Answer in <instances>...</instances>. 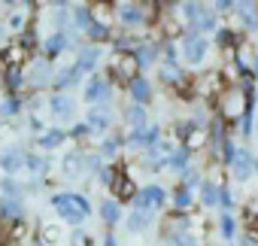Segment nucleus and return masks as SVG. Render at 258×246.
Segmentation results:
<instances>
[{
    "label": "nucleus",
    "mask_w": 258,
    "mask_h": 246,
    "mask_svg": "<svg viewBox=\"0 0 258 246\" xmlns=\"http://www.w3.org/2000/svg\"><path fill=\"white\" fill-rule=\"evenodd\" d=\"M143 118H146V112H143V106H131L127 109V121H131V125H143Z\"/></svg>",
    "instance_id": "393cba45"
},
{
    "label": "nucleus",
    "mask_w": 258,
    "mask_h": 246,
    "mask_svg": "<svg viewBox=\"0 0 258 246\" xmlns=\"http://www.w3.org/2000/svg\"><path fill=\"white\" fill-rule=\"evenodd\" d=\"M237 10H240V22H243L246 28H255V25H258V16H255V4H240Z\"/></svg>",
    "instance_id": "4468645a"
},
{
    "label": "nucleus",
    "mask_w": 258,
    "mask_h": 246,
    "mask_svg": "<svg viewBox=\"0 0 258 246\" xmlns=\"http://www.w3.org/2000/svg\"><path fill=\"white\" fill-rule=\"evenodd\" d=\"M240 128H243V134L249 137V131H252V112H249V109L240 115Z\"/></svg>",
    "instance_id": "473e14b6"
},
{
    "label": "nucleus",
    "mask_w": 258,
    "mask_h": 246,
    "mask_svg": "<svg viewBox=\"0 0 258 246\" xmlns=\"http://www.w3.org/2000/svg\"><path fill=\"white\" fill-rule=\"evenodd\" d=\"M201 143H204V134H191L188 137V146H201Z\"/></svg>",
    "instance_id": "4c0bfd02"
},
{
    "label": "nucleus",
    "mask_w": 258,
    "mask_h": 246,
    "mask_svg": "<svg viewBox=\"0 0 258 246\" xmlns=\"http://www.w3.org/2000/svg\"><path fill=\"white\" fill-rule=\"evenodd\" d=\"M88 34H91L94 40H103V37H106V28L97 25V22H88Z\"/></svg>",
    "instance_id": "c85d7f7f"
},
{
    "label": "nucleus",
    "mask_w": 258,
    "mask_h": 246,
    "mask_svg": "<svg viewBox=\"0 0 258 246\" xmlns=\"http://www.w3.org/2000/svg\"><path fill=\"white\" fill-rule=\"evenodd\" d=\"M131 97L137 100V106L143 100H149V82L146 79H131Z\"/></svg>",
    "instance_id": "ddd939ff"
},
{
    "label": "nucleus",
    "mask_w": 258,
    "mask_h": 246,
    "mask_svg": "<svg viewBox=\"0 0 258 246\" xmlns=\"http://www.w3.org/2000/svg\"><path fill=\"white\" fill-rule=\"evenodd\" d=\"M97 58H100V52H97V49H85V52L79 55V64H76V73H82V70H91Z\"/></svg>",
    "instance_id": "2eb2a0df"
},
{
    "label": "nucleus",
    "mask_w": 258,
    "mask_h": 246,
    "mask_svg": "<svg viewBox=\"0 0 258 246\" xmlns=\"http://www.w3.org/2000/svg\"><path fill=\"white\" fill-rule=\"evenodd\" d=\"M146 225H149V213H143V210H137L131 219H127V228H131V231H140Z\"/></svg>",
    "instance_id": "6ab92c4d"
},
{
    "label": "nucleus",
    "mask_w": 258,
    "mask_h": 246,
    "mask_svg": "<svg viewBox=\"0 0 258 246\" xmlns=\"http://www.w3.org/2000/svg\"><path fill=\"white\" fill-rule=\"evenodd\" d=\"M112 189H115L118 198H134V182L127 179L124 173H115V176H112Z\"/></svg>",
    "instance_id": "9b49d317"
},
{
    "label": "nucleus",
    "mask_w": 258,
    "mask_h": 246,
    "mask_svg": "<svg viewBox=\"0 0 258 246\" xmlns=\"http://www.w3.org/2000/svg\"><path fill=\"white\" fill-rule=\"evenodd\" d=\"M64 46H67V40H64L61 34H55V37H49V43H46V52H49V55H55V52H61Z\"/></svg>",
    "instance_id": "b1692460"
},
{
    "label": "nucleus",
    "mask_w": 258,
    "mask_h": 246,
    "mask_svg": "<svg viewBox=\"0 0 258 246\" xmlns=\"http://www.w3.org/2000/svg\"><path fill=\"white\" fill-rule=\"evenodd\" d=\"M100 216H103V222H118V204L115 201H103L100 204Z\"/></svg>",
    "instance_id": "a211bd4d"
},
{
    "label": "nucleus",
    "mask_w": 258,
    "mask_h": 246,
    "mask_svg": "<svg viewBox=\"0 0 258 246\" xmlns=\"http://www.w3.org/2000/svg\"><path fill=\"white\" fill-rule=\"evenodd\" d=\"M34 246H43V243H34Z\"/></svg>",
    "instance_id": "37998d69"
},
{
    "label": "nucleus",
    "mask_w": 258,
    "mask_h": 246,
    "mask_svg": "<svg viewBox=\"0 0 258 246\" xmlns=\"http://www.w3.org/2000/svg\"><path fill=\"white\" fill-rule=\"evenodd\" d=\"M0 161H4V167H7V170H19V167L25 164V152H22V149H16V146H10V149H4Z\"/></svg>",
    "instance_id": "6e6552de"
},
{
    "label": "nucleus",
    "mask_w": 258,
    "mask_h": 246,
    "mask_svg": "<svg viewBox=\"0 0 258 246\" xmlns=\"http://www.w3.org/2000/svg\"><path fill=\"white\" fill-rule=\"evenodd\" d=\"M198 88H201L204 94H213V91L222 88V76H219V73H210V76H204V79L198 82Z\"/></svg>",
    "instance_id": "dca6fc26"
},
{
    "label": "nucleus",
    "mask_w": 258,
    "mask_h": 246,
    "mask_svg": "<svg viewBox=\"0 0 258 246\" xmlns=\"http://www.w3.org/2000/svg\"><path fill=\"white\" fill-rule=\"evenodd\" d=\"M52 109H55V115L70 118V112H73V100H70L67 94H55V97H52Z\"/></svg>",
    "instance_id": "f8f14e48"
},
{
    "label": "nucleus",
    "mask_w": 258,
    "mask_h": 246,
    "mask_svg": "<svg viewBox=\"0 0 258 246\" xmlns=\"http://www.w3.org/2000/svg\"><path fill=\"white\" fill-rule=\"evenodd\" d=\"M240 246H255V240H252V237H243V240H240Z\"/></svg>",
    "instance_id": "ea45409f"
},
{
    "label": "nucleus",
    "mask_w": 258,
    "mask_h": 246,
    "mask_svg": "<svg viewBox=\"0 0 258 246\" xmlns=\"http://www.w3.org/2000/svg\"><path fill=\"white\" fill-rule=\"evenodd\" d=\"M231 164H234V179H237V182H246L249 173H252V167H255V161H252L249 152H237Z\"/></svg>",
    "instance_id": "423d86ee"
},
{
    "label": "nucleus",
    "mask_w": 258,
    "mask_h": 246,
    "mask_svg": "<svg viewBox=\"0 0 258 246\" xmlns=\"http://www.w3.org/2000/svg\"><path fill=\"white\" fill-rule=\"evenodd\" d=\"M252 70H255V73H258V58H255V67H252Z\"/></svg>",
    "instance_id": "79ce46f5"
},
{
    "label": "nucleus",
    "mask_w": 258,
    "mask_h": 246,
    "mask_svg": "<svg viewBox=\"0 0 258 246\" xmlns=\"http://www.w3.org/2000/svg\"><path fill=\"white\" fill-rule=\"evenodd\" d=\"M52 207L58 210V216H64L67 222H82L88 216V201L79 198V195H55L52 198Z\"/></svg>",
    "instance_id": "f257e3e1"
},
{
    "label": "nucleus",
    "mask_w": 258,
    "mask_h": 246,
    "mask_svg": "<svg viewBox=\"0 0 258 246\" xmlns=\"http://www.w3.org/2000/svg\"><path fill=\"white\" fill-rule=\"evenodd\" d=\"M112 67H115V76H118V79H127V82L137 79V58H134V55H127V52L118 55Z\"/></svg>",
    "instance_id": "20e7f679"
},
{
    "label": "nucleus",
    "mask_w": 258,
    "mask_h": 246,
    "mask_svg": "<svg viewBox=\"0 0 258 246\" xmlns=\"http://www.w3.org/2000/svg\"><path fill=\"white\" fill-rule=\"evenodd\" d=\"M222 237H234V219L228 213H222Z\"/></svg>",
    "instance_id": "cd10ccee"
},
{
    "label": "nucleus",
    "mask_w": 258,
    "mask_h": 246,
    "mask_svg": "<svg viewBox=\"0 0 258 246\" xmlns=\"http://www.w3.org/2000/svg\"><path fill=\"white\" fill-rule=\"evenodd\" d=\"M216 40H219V46H234V43H237V37H234L228 28H222V31L216 34Z\"/></svg>",
    "instance_id": "bb28decb"
},
{
    "label": "nucleus",
    "mask_w": 258,
    "mask_h": 246,
    "mask_svg": "<svg viewBox=\"0 0 258 246\" xmlns=\"http://www.w3.org/2000/svg\"><path fill=\"white\" fill-rule=\"evenodd\" d=\"M134 204H137V210L149 213V207H161L164 204V189L161 186H149L143 192H134Z\"/></svg>",
    "instance_id": "7ed1b4c3"
},
{
    "label": "nucleus",
    "mask_w": 258,
    "mask_h": 246,
    "mask_svg": "<svg viewBox=\"0 0 258 246\" xmlns=\"http://www.w3.org/2000/svg\"><path fill=\"white\" fill-rule=\"evenodd\" d=\"M249 106H246V91L243 88H228L222 94V112L225 115H243Z\"/></svg>",
    "instance_id": "f03ea898"
},
{
    "label": "nucleus",
    "mask_w": 258,
    "mask_h": 246,
    "mask_svg": "<svg viewBox=\"0 0 258 246\" xmlns=\"http://www.w3.org/2000/svg\"><path fill=\"white\" fill-rule=\"evenodd\" d=\"M170 167H173V170H185V167H188V149L173 152V155H170Z\"/></svg>",
    "instance_id": "aec40b11"
},
{
    "label": "nucleus",
    "mask_w": 258,
    "mask_h": 246,
    "mask_svg": "<svg viewBox=\"0 0 258 246\" xmlns=\"http://www.w3.org/2000/svg\"><path fill=\"white\" fill-rule=\"evenodd\" d=\"M173 204H176V210H188V204H191V192H188V186H182V189L173 195Z\"/></svg>",
    "instance_id": "412c9836"
},
{
    "label": "nucleus",
    "mask_w": 258,
    "mask_h": 246,
    "mask_svg": "<svg viewBox=\"0 0 258 246\" xmlns=\"http://www.w3.org/2000/svg\"><path fill=\"white\" fill-rule=\"evenodd\" d=\"M4 213H7V216H19V213H22L19 201H4Z\"/></svg>",
    "instance_id": "72a5a7b5"
},
{
    "label": "nucleus",
    "mask_w": 258,
    "mask_h": 246,
    "mask_svg": "<svg viewBox=\"0 0 258 246\" xmlns=\"http://www.w3.org/2000/svg\"><path fill=\"white\" fill-rule=\"evenodd\" d=\"M127 143H134V146H155V143H158V128H149V131H134Z\"/></svg>",
    "instance_id": "9d476101"
},
{
    "label": "nucleus",
    "mask_w": 258,
    "mask_h": 246,
    "mask_svg": "<svg viewBox=\"0 0 258 246\" xmlns=\"http://www.w3.org/2000/svg\"><path fill=\"white\" fill-rule=\"evenodd\" d=\"M46 79H49V67L43 64V67H37V70H34V82L40 85V82H46Z\"/></svg>",
    "instance_id": "f704fd0d"
},
{
    "label": "nucleus",
    "mask_w": 258,
    "mask_h": 246,
    "mask_svg": "<svg viewBox=\"0 0 258 246\" xmlns=\"http://www.w3.org/2000/svg\"><path fill=\"white\" fill-rule=\"evenodd\" d=\"M22 10H25V7H22ZM22 10H19V13H13V19H10V25H13V28H25V16H22Z\"/></svg>",
    "instance_id": "c9c22d12"
},
{
    "label": "nucleus",
    "mask_w": 258,
    "mask_h": 246,
    "mask_svg": "<svg viewBox=\"0 0 258 246\" xmlns=\"http://www.w3.org/2000/svg\"><path fill=\"white\" fill-rule=\"evenodd\" d=\"M216 195H219V189H216V186H204V189H201V201H204L207 207H213V204H216Z\"/></svg>",
    "instance_id": "a878e982"
},
{
    "label": "nucleus",
    "mask_w": 258,
    "mask_h": 246,
    "mask_svg": "<svg viewBox=\"0 0 258 246\" xmlns=\"http://www.w3.org/2000/svg\"><path fill=\"white\" fill-rule=\"evenodd\" d=\"M185 58L191 61V64H198L204 55H207V40L204 37H198V34H191V37H185Z\"/></svg>",
    "instance_id": "39448f33"
},
{
    "label": "nucleus",
    "mask_w": 258,
    "mask_h": 246,
    "mask_svg": "<svg viewBox=\"0 0 258 246\" xmlns=\"http://www.w3.org/2000/svg\"><path fill=\"white\" fill-rule=\"evenodd\" d=\"M115 146H118L115 140H106V143H103V152H115Z\"/></svg>",
    "instance_id": "58836bf2"
},
{
    "label": "nucleus",
    "mask_w": 258,
    "mask_h": 246,
    "mask_svg": "<svg viewBox=\"0 0 258 246\" xmlns=\"http://www.w3.org/2000/svg\"><path fill=\"white\" fill-rule=\"evenodd\" d=\"M106 94H109V82L100 79V76H94V79L88 82V88H85V97H88V100H103Z\"/></svg>",
    "instance_id": "0eeeda50"
},
{
    "label": "nucleus",
    "mask_w": 258,
    "mask_h": 246,
    "mask_svg": "<svg viewBox=\"0 0 258 246\" xmlns=\"http://www.w3.org/2000/svg\"><path fill=\"white\" fill-rule=\"evenodd\" d=\"M161 76H164V82H179V70H176V67H170V64L161 70Z\"/></svg>",
    "instance_id": "7c9ffc66"
},
{
    "label": "nucleus",
    "mask_w": 258,
    "mask_h": 246,
    "mask_svg": "<svg viewBox=\"0 0 258 246\" xmlns=\"http://www.w3.org/2000/svg\"><path fill=\"white\" fill-rule=\"evenodd\" d=\"M216 204H222V207H225V210H228V207H231V192H228V189H225V186H222V189H219V195H216Z\"/></svg>",
    "instance_id": "2f4dec72"
},
{
    "label": "nucleus",
    "mask_w": 258,
    "mask_h": 246,
    "mask_svg": "<svg viewBox=\"0 0 258 246\" xmlns=\"http://www.w3.org/2000/svg\"><path fill=\"white\" fill-rule=\"evenodd\" d=\"M64 140V134L61 131H46L43 137H40V146H46V149H52V146H58Z\"/></svg>",
    "instance_id": "4be33fe9"
},
{
    "label": "nucleus",
    "mask_w": 258,
    "mask_h": 246,
    "mask_svg": "<svg viewBox=\"0 0 258 246\" xmlns=\"http://www.w3.org/2000/svg\"><path fill=\"white\" fill-rule=\"evenodd\" d=\"M106 246H115V240H112V237H106Z\"/></svg>",
    "instance_id": "a19ab883"
},
{
    "label": "nucleus",
    "mask_w": 258,
    "mask_h": 246,
    "mask_svg": "<svg viewBox=\"0 0 258 246\" xmlns=\"http://www.w3.org/2000/svg\"><path fill=\"white\" fill-rule=\"evenodd\" d=\"M19 106H22V103H19V97H7V100H4V112H7V115H16V112H19Z\"/></svg>",
    "instance_id": "c756f323"
},
{
    "label": "nucleus",
    "mask_w": 258,
    "mask_h": 246,
    "mask_svg": "<svg viewBox=\"0 0 258 246\" xmlns=\"http://www.w3.org/2000/svg\"><path fill=\"white\" fill-rule=\"evenodd\" d=\"M88 125H91V128H106V125H109L106 109H91V112H88Z\"/></svg>",
    "instance_id": "f3484780"
},
{
    "label": "nucleus",
    "mask_w": 258,
    "mask_h": 246,
    "mask_svg": "<svg viewBox=\"0 0 258 246\" xmlns=\"http://www.w3.org/2000/svg\"><path fill=\"white\" fill-rule=\"evenodd\" d=\"M19 85H22V70H19V67H10V70H7V88L16 91Z\"/></svg>",
    "instance_id": "5701e85b"
},
{
    "label": "nucleus",
    "mask_w": 258,
    "mask_h": 246,
    "mask_svg": "<svg viewBox=\"0 0 258 246\" xmlns=\"http://www.w3.org/2000/svg\"><path fill=\"white\" fill-rule=\"evenodd\" d=\"M118 19H121L124 25H140V22H143V10L134 7V4H121V7H118Z\"/></svg>",
    "instance_id": "1a4fd4ad"
},
{
    "label": "nucleus",
    "mask_w": 258,
    "mask_h": 246,
    "mask_svg": "<svg viewBox=\"0 0 258 246\" xmlns=\"http://www.w3.org/2000/svg\"><path fill=\"white\" fill-rule=\"evenodd\" d=\"M28 164H31V170H43V167H46V161H43V158H37V155H34V158H28Z\"/></svg>",
    "instance_id": "e433bc0d"
}]
</instances>
